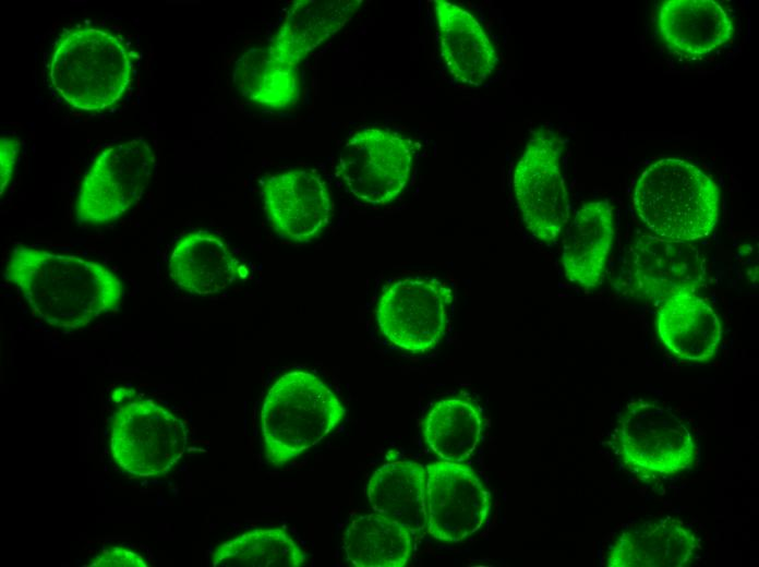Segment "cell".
<instances>
[{"instance_id": "1", "label": "cell", "mask_w": 759, "mask_h": 567, "mask_svg": "<svg viewBox=\"0 0 759 567\" xmlns=\"http://www.w3.org/2000/svg\"><path fill=\"white\" fill-rule=\"evenodd\" d=\"M4 278L36 317L67 331L115 311L123 294L121 280L103 264L26 245L13 249Z\"/></svg>"}, {"instance_id": "2", "label": "cell", "mask_w": 759, "mask_h": 567, "mask_svg": "<svg viewBox=\"0 0 759 567\" xmlns=\"http://www.w3.org/2000/svg\"><path fill=\"white\" fill-rule=\"evenodd\" d=\"M133 68L125 41L95 26L63 32L47 65L53 91L71 108L84 112L115 107L131 84Z\"/></svg>"}, {"instance_id": "3", "label": "cell", "mask_w": 759, "mask_h": 567, "mask_svg": "<svg viewBox=\"0 0 759 567\" xmlns=\"http://www.w3.org/2000/svg\"><path fill=\"white\" fill-rule=\"evenodd\" d=\"M641 222L663 239L691 242L718 222L719 189L697 166L674 157L659 159L639 176L632 196Z\"/></svg>"}, {"instance_id": "4", "label": "cell", "mask_w": 759, "mask_h": 567, "mask_svg": "<svg viewBox=\"0 0 759 567\" xmlns=\"http://www.w3.org/2000/svg\"><path fill=\"white\" fill-rule=\"evenodd\" d=\"M335 393L316 375L291 371L269 388L261 410L264 454L281 467L326 437L345 418Z\"/></svg>"}, {"instance_id": "5", "label": "cell", "mask_w": 759, "mask_h": 567, "mask_svg": "<svg viewBox=\"0 0 759 567\" xmlns=\"http://www.w3.org/2000/svg\"><path fill=\"white\" fill-rule=\"evenodd\" d=\"M109 451L115 463L136 478L168 473L188 444L184 422L152 399L121 403L109 419Z\"/></svg>"}, {"instance_id": "6", "label": "cell", "mask_w": 759, "mask_h": 567, "mask_svg": "<svg viewBox=\"0 0 759 567\" xmlns=\"http://www.w3.org/2000/svg\"><path fill=\"white\" fill-rule=\"evenodd\" d=\"M615 444L626 468L646 478L689 469L697 451L689 427L670 407L641 399L622 411Z\"/></svg>"}, {"instance_id": "7", "label": "cell", "mask_w": 759, "mask_h": 567, "mask_svg": "<svg viewBox=\"0 0 759 567\" xmlns=\"http://www.w3.org/2000/svg\"><path fill=\"white\" fill-rule=\"evenodd\" d=\"M155 170V154L142 137L106 147L85 173L75 203L81 224L116 220L142 197Z\"/></svg>"}, {"instance_id": "8", "label": "cell", "mask_w": 759, "mask_h": 567, "mask_svg": "<svg viewBox=\"0 0 759 567\" xmlns=\"http://www.w3.org/2000/svg\"><path fill=\"white\" fill-rule=\"evenodd\" d=\"M561 156L558 138L540 130L527 143L514 170V193L522 221L543 243L555 242L570 216Z\"/></svg>"}, {"instance_id": "9", "label": "cell", "mask_w": 759, "mask_h": 567, "mask_svg": "<svg viewBox=\"0 0 759 567\" xmlns=\"http://www.w3.org/2000/svg\"><path fill=\"white\" fill-rule=\"evenodd\" d=\"M706 281V257L697 246L642 234L629 248L614 288L627 298L662 302L695 293Z\"/></svg>"}, {"instance_id": "10", "label": "cell", "mask_w": 759, "mask_h": 567, "mask_svg": "<svg viewBox=\"0 0 759 567\" xmlns=\"http://www.w3.org/2000/svg\"><path fill=\"white\" fill-rule=\"evenodd\" d=\"M453 300L450 287L434 277H407L382 292L376 306L381 333L412 353L435 348L443 338Z\"/></svg>"}, {"instance_id": "11", "label": "cell", "mask_w": 759, "mask_h": 567, "mask_svg": "<svg viewBox=\"0 0 759 567\" xmlns=\"http://www.w3.org/2000/svg\"><path fill=\"white\" fill-rule=\"evenodd\" d=\"M412 150L401 135L385 129L356 132L339 156V174L357 198L383 205L405 189L412 168Z\"/></svg>"}, {"instance_id": "12", "label": "cell", "mask_w": 759, "mask_h": 567, "mask_svg": "<svg viewBox=\"0 0 759 567\" xmlns=\"http://www.w3.org/2000/svg\"><path fill=\"white\" fill-rule=\"evenodd\" d=\"M426 532L435 540L459 543L486 521L491 494L478 473L462 462L435 461L426 469Z\"/></svg>"}, {"instance_id": "13", "label": "cell", "mask_w": 759, "mask_h": 567, "mask_svg": "<svg viewBox=\"0 0 759 567\" xmlns=\"http://www.w3.org/2000/svg\"><path fill=\"white\" fill-rule=\"evenodd\" d=\"M262 194L275 230L291 241H311L329 221L330 196L314 171L298 169L274 174L264 181Z\"/></svg>"}, {"instance_id": "14", "label": "cell", "mask_w": 759, "mask_h": 567, "mask_svg": "<svg viewBox=\"0 0 759 567\" xmlns=\"http://www.w3.org/2000/svg\"><path fill=\"white\" fill-rule=\"evenodd\" d=\"M614 238V216L605 200L585 203L567 227L562 250L565 277L585 290L604 277Z\"/></svg>"}, {"instance_id": "15", "label": "cell", "mask_w": 759, "mask_h": 567, "mask_svg": "<svg viewBox=\"0 0 759 567\" xmlns=\"http://www.w3.org/2000/svg\"><path fill=\"white\" fill-rule=\"evenodd\" d=\"M442 58L450 74L469 86L481 85L494 71L497 55L479 21L467 10L435 0Z\"/></svg>"}, {"instance_id": "16", "label": "cell", "mask_w": 759, "mask_h": 567, "mask_svg": "<svg viewBox=\"0 0 759 567\" xmlns=\"http://www.w3.org/2000/svg\"><path fill=\"white\" fill-rule=\"evenodd\" d=\"M655 327L664 347L688 362L711 360L722 337L716 313L696 293H679L660 302Z\"/></svg>"}, {"instance_id": "17", "label": "cell", "mask_w": 759, "mask_h": 567, "mask_svg": "<svg viewBox=\"0 0 759 567\" xmlns=\"http://www.w3.org/2000/svg\"><path fill=\"white\" fill-rule=\"evenodd\" d=\"M698 548L695 533L672 518L644 521L624 530L611 546L610 567H684Z\"/></svg>"}, {"instance_id": "18", "label": "cell", "mask_w": 759, "mask_h": 567, "mask_svg": "<svg viewBox=\"0 0 759 567\" xmlns=\"http://www.w3.org/2000/svg\"><path fill=\"white\" fill-rule=\"evenodd\" d=\"M362 0H298L268 45L279 61L296 67L357 13Z\"/></svg>"}, {"instance_id": "19", "label": "cell", "mask_w": 759, "mask_h": 567, "mask_svg": "<svg viewBox=\"0 0 759 567\" xmlns=\"http://www.w3.org/2000/svg\"><path fill=\"white\" fill-rule=\"evenodd\" d=\"M659 29L665 45L686 57L709 55L733 34V23L713 0H670L659 11Z\"/></svg>"}, {"instance_id": "20", "label": "cell", "mask_w": 759, "mask_h": 567, "mask_svg": "<svg viewBox=\"0 0 759 567\" xmlns=\"http://www.w3.org/2000/svg\"><path fill=\"white\" fill-rule=\"evenodd\" d=\"M168 268L172 281L194 295L219 293L239 275V262L222 239L202 230L186 233L177 242Z\"/></svg>"}, {"instance_id": "21", "label": "cell", "mask_w": 759, "mask_h": 567, "mask_svg": "<svg viewBox=\"0 0 759 567\" xmlns=\"http://www.w3.org/2000/svg\"><path fill=\"white\" fill-rule=\"evenodd\" d=\"M424 467L411 460L389 461L371 475L368 499L374 511L407 527L413 538L426 530Z\"/></svg>"}, {"instance_id": "22", "label": "cell", "mask_w": 759, "mask_h": 567, "mask_svg": "<svg viewBox=\"0 0 759 567\" xmlns=\"http://www.w3.org/2000/svg\"><path fill=\"white\" fill-rule=\"evenodd\" d=\"M342 544L347 560L356 567H402L413 554L410 530L376 511L353 519Z\"/></svg>"}, {"instance_id": "23", "label": "cell", "mask_w": 759, "mask_h": 567, "mask_svg": "<svg viewBox=\"0 0 759 567\" xmlns=\"http://www.w3.org/2000/svg\"><path fill=\"white\" fill-rule=\"evenodd\" d=\"M423 437L442 460L463 462L475 451L482 436L483 419L469 398L459 396L437 401L423 421Z\"/></svg>"}, {"instance_id": "24", "label": "cell", "mask_w": 759, "mask_h": 567, "mask_svg": "<svg viewBox=\"0 0 759 567\" xmlns=\"http://www.w3.org/2000/svg\"><path fill=\"white\" fill-rule=\"evenodd\" d=\"M233 80L241 94L258 106L281 109L299 99L296 68L276 59L268 46L246 50L236 62Z\"/></svg>"}, {"instance_id": "25", "label": "cell", "mask_w": 759, "mask_h": 567, "mask_svg": "<svg viewBox=\"0 0 759 567\" xmlns=\"http://www.w3.org/2000/svg\"><path fill=\"white\" fill-rule=\"evenodd\" d=\"M306 557L281 528H257L219 544L212 553L215 567H301Z\"/></svg>"}, {"instance_id": "26", "label": "cell", "mask_w": 759, "mask_h": 567, "mask_svg": "<svg viewBox=\"0 0 759 567\" xmlns=\"http://www.w3.org/2000/svg\"><path fill=\"white\" fill-rule=\"evenodd\" d=\"M89 567H147L148 562L137 552L122 547L112 546L101 551L94 556L86 565Z\"/></svg>"}, {"instance_id": "27", "label": "cell", "mask_w": 759, "mask_h": 567, "mask_svg": "<svg viewBox=\"0 0 759 567\" xmlns=\"http://www.w3.org/2000/svg\"><path fill=\"white\" fill-rule=\"evenodd\" d=\"M20 142L13 137H1L0 144V183L1 195L7 190L15 168Z\"/></svg>"}]
</instances>
